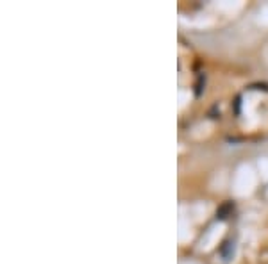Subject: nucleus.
<instances>
[{"label":"nucleus","instance_id":"obj_1","mask_svg":"<svg viewBox=\"0 0 268 264\" xmlns=\"http://www.w3.org/2000/svg\"><path fill=\"white\" fill-rule=\"evenodd\" d=\"M231 211H233V202H227V204H223V206L220 207L218 212H216V216H218L220 220H223V218H227Z\"/></svg>","mask_w":268,"mask_h":264}]
</instances>
